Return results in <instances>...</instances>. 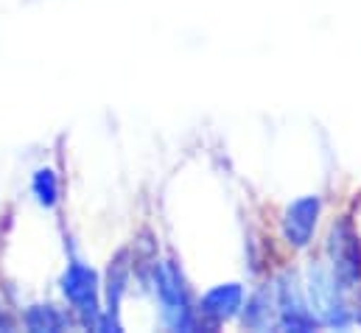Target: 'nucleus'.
Masks as SVG:
<instances>
[{
	"label": "nucleus",
	"instance_id": "obj_1",
	"mask_svg": "<svg viewBox=\"0 0 361 333\" xmlns=\"http://www.w3.org/2000/svg\"><path fill=\"white\" fill-rule=\"evenodd\" d=\"M305 297L314 320L328 328H348L353 322L348 305V289L325 263H308L305 269Z\"/></svg>",
	"mask_w": 361,
	"mask_h": 333
},
{
	"label": "nucleus",
	"instance_id": "obj_2",
	"mask_svg": "<svg viewBox=\"0 0 361 333\" xmlns=\"http://www.w3.org/2000/svg\"><path fill=\"white\" fill-rule=\"evenodd\" d=\"M154 291L160 300L163 322L171 331H193L196 328V311L190 308L188 286H185V277H182L177 260H163L154 269Z\"/></svg>",
	"mask_w": 361,
	"mask_h": 333
},
{
	"label": "nucleus",
	"instance_id": "obj_3",
	"mask_svg": "<svg viewBox=\"0 0 361 333\" xmlns=\"http://www.w3.org/2000/svg\"><path fill=\"white\" fill-rule=\"evenodd\" d=\"M62 294L65 300L73 305V311L82 317L85 325H98V317H101V289H98V274L90 263L79 260V258H71L65 274H62Z\"/></svg>",
	"mask_w": 361,
	"mask_h": 333
},
{
	"label": "nucleus",
	"instance_id": "obj_4",
	"mask_svg": "<svg viewBox=\"0 0 361 333\" xmlns=\"http://www.w3.org/2000/svg\"><path fill=\"white\" fill-rule=\"evenodd\" d=\"M328 255H331V272L339 277V283L350 291L361 283V238L350 219H339L331 227V241H328Z\"/></svg>",
	"mask_w": 361,
	"mask_h": 333
},
{
	"label": "nucleus",
	"instance_id": "obj_5",
	"mask_svg": "<svg viewBox=\"0 0 361 333\" xmlns=\"http://www.w3.org/2000/svg\"><path fill=\"white\" fill-rule=\"evenodd\" d=\"M274 317H277V328L280 331H297L308 333L314 331L319 322L314 320L308 300L300 289V283L294 280V274H280L274 283Z\"/></svg>",
	"mask_w": 361,
	"mask_h": 333
},
{
	"label": "nucleus",
	"instance_id": "obj_6",
	"mask_svg": "<svg viewBox=\"0 0 361 333\" xmlns=\"http://www.w3.org/2000/svg\"><path fill=\"white\" fill-rule=\"evenodd\" d=\"M319 213H322V199L317 193L300 196L291 205H286L280 227H283V238H286V244L291 250H305L311 244L317 222H319Z\"/></svg>",
	"mask_w": 361,
	"mask_h": 333
},
{
	"label": "nucleus",
	"instance_id": "obj_7",
	"mask_svg": "<svg viewBox=\"0 0 361 333\" xmlns=\"http://www.w3.org/2000/svg\"><path fill=\"white\" fill-rule=\"evenodd\" d=\"M244 300H247V291L241 283H221V286H213L210 291L202 294L196 314L207 317L210 322H230L233 317L241 314Z\"/></svg>",
	"mask_w": 361,
	"mask_h": 333
},
{
	"label": "nucleus",
	"instance_id": "obj_8",
	"mask_svg": "<svg viewBox=\"0 0 361 333\" xmlns=\"http://www.w3.org/2000/svg\"><path fill=\"white\" fill-rule=\"evenodd\" d=\"M126 280H129V263L126 255H118L115 263L109 266V280H106V311L118 314V303L126 291Z\"/></svg>",
	"mask_w": 361,
	"mask_h": 333
},
{
	"label": "nucleus",
	"instance_id": "obj_9",
	"mask_svg": "<svg viewBox=\"0 0 361 333\" xmlns=\"http://www.w3.org/2000/svg\"><path fill=\"white\" fill-rule=\"evenodd\" d=\"M271 308H274L271 291H258V294H252V297L247 300V308H241L244 322H247L250 328H269L271 314H274Z\"/></svg>",
	"mask_w": 361,
	"mask_h": 333
},
{
	"label": "nucleus",
	"instance_id": "obj_10",
	"mask_svg": "<svg viewBox=\"0 0 361 333\" xmlns=\"http://www.w3.org/2000/svg\"><path fill=\"white\" fill-rule=\"evenodd\" d=\"M25 325L31 331H62L68 325V317L54 305H31L25 314Z\"/></svg>",
	"mask_w": 361,
	"mask_h": 333
},
{
	"label": "nucleus",
	"instance_id": "obj_11",
	"mask_svg": "<svg viewBox=\"0 0 361 333\" xmlns=\"http://www.w3.org/2000/svg\"><path fill=\"white\" fill-rule=\"evenodd\" d=\"M31 190L37 196V202L42 207H54L56 199H59V182H56V174L51 168H37L34 176H31Z\"/></svg>",
	"mask_w": 361,
	"mask_h": 333
}]
</instances>
